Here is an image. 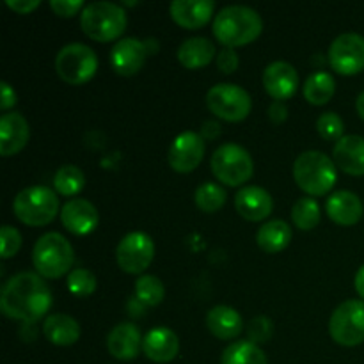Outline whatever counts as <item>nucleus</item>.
<instances>
[{
	"label": "nucleus",
	"instance_id": "obj_1",
	"mask_svg": "<svg viewBox=\"0 0 364 364\" xmlns=\"http://www.w3.org/2000/svg\"><path fill=\"white\" fill-rule=\"evenodd\" d=\"M52 291L39 274L20 272L9 277L0 291V309L7 318L34 323L48 313Z\"/></svg>",
	"mask_w": 364,
	"mask_h": 364
},
{
	"label": "nucleus",
	"instance_id": "obj_2",
	"mask_svg": "<svg viewBox=\"0 0 364 364\" xmlns=\"http://www.w3.org/2000/svg\"><path fill=\"white\" fill-rule=\"evenodd\" d=\"M263 31V20L249 6H228L213 20V36L228 48L249 45Z\"/></svg>",
	"mask_w": 364,
	"mask_h": 364
},
{
	"label": "nucleus",
	"instance_id": "obj_3",
	"mask_svg": "<svg viewBox=\"0 0 364 364\" xmlns=\"http://www.w3.org/2000/svg\"><path fill=\"white\" fill-rule=\"evenodd\" d=\"M294 178L299 187L308 194L323 196L336 185V164L326 153L309 149L295 159Z\"/></svg>",
	"mask_w": 364,
	"mask_h": 364
},
{
	"label": "nucleus",
	"instance_id": "obj_4",
	"mask_svg": "<svg viewBox=\"0 0 364 364\" xmlns=\"http://www.w3.org/2000/svg\"><path fill=\"white\" fill-rule=\"evenodd\" d=\"M128 23L127 11L114 2H92L82 9L80 27L96 41H112L119 38Z\"/></svg>",
	"mask_w": 364,
	"mask_h": 364
},
{
	"label": "nucleus",
	"instance_id": "obj_5",
	"mask_svg": "<svg viewBox=\"0 0 364 364\" xmlns=\"http://www.w3.org/2000/svg\"><path fill=\"white\" fill-rule=\"evenodd\" d=\"M32 262L39 276L57 279L70 272L73 265V247L63 235L50 231L36 242L32 249Z\"/></svg>",
	"mask_w": 364,
	"mask_h": 364
},
{
	"label": "nucleus",
	"instance_id": "obj_6",
	"mask_svg": "<svg viewBox=\"0 0 364 364\" xmlns=\"http://www.w3.org/2000/svg\"><path fill=\"white\" fill-rule=\"evenodd\" d=\"M14 215L28 226H45L55 219L59 212L57 194L48 187L34 185L27 187L14 198Z\"/></svg>",
	"mask_w": 364,
	"mask_h": 364
},
{
	"label": "nucleus",
	"instance_id": "obj_7",
	"mask_svg": "<svg viewBox=\"0 0 364 364\" xmlns=\"http://www.w3.org/2000/svg\"><path fill=\"white\" fill-rule=\"evenodd\" d=\"M210 166H212V173L215 174L217 180L228 187H238V185L245 183L247 180H251L252 173H255L252 156L249 155L247 149L242 148L237 142L220 144L213 151Z\"/></svg>",
	"mask_w": 364,
	"mask_h": 364
},
{
	"label": "nucleus",
	"instance_id": "obj_8",
	"mask_svg": "<svg viewBox=\"0 0 364 364\" xmlns=\"http://www.w3.org/2000/svg\"><path fill=\"white\" fill-rule=\"evenodd\" d=\"M96 70H98V57L95 50L84 43H70L57 52L55 71L68 84H85L95 77Z\"/></svg>",
	"mask_w": 364,
	"mask_h": 364
},
{
	"label": "nucleus",
	"instance_id": "obj_9",
	"mask_svg": "<svg viewBox=\"0 0 364 364\" xmlns=\"http://www.w3.org/2000/svg\"><path fill=\"white\" fill-rule=\"evenodd\" d=\"M206 105L210 112L215 114L217 117L224 121H237L245 119L251 112V96L244 87L237 84H217L208 89L206 92Z\"/></svg>",
	"mask_w": 364,
	"mask_h": 364
},
{
	"label": "nucleus",
	"instance_id": "obj_10",
	"mask_svg": "<svg viewBox=\"0 0 364 364\" xmlns=\"http://www.w3.org/2000/svg\"><path fill=\"white\" fill-rule=\"evenodd\" d=\"M329 333L338 345L355 347L364 341V301H345L334 309Z\"/></svg>",
	"mask_w": 364,
	"mask_h": 364
},
{
	"label": "nucleus",
	"instance_id": "obj_11",
	"mask_svg": "<svg viewBox=\"0 0 364 364\" xmlns=\"http://www.w3.org/2000/svg\"><path fill=\"white\" fill-rule=\"evenodd\" d=\"M155 244L151 237L142 231H134L121 238L116 249V258L127 274H142L153 262Z\"/></svg>",
	"mask_w": 364,
	"mask_h": 364
},
{
	"label": "nucleus",
	"instance_id": "obj_12",
	"mask_svg": "<svg viewBox=\"0 0 364 364\" xmlns=\"http://www.w3.org/2000/svg\"><path fill=\"white\" fill-rule=\"evenodd\" d=\"M329 63L340 75H358L364 70V36L340 34L329 46Z\"/></svg>",
	"mask_w": 364,
	"mask_h": 364
},
{
	"label": "nucleus",
	"instance_id": "obj_13",
	"mask_svg": "<svg viewBox=\"0 0 364 364\" xmlns=\"http://www.w3.org/2000/svg\"><path fill=\"white\" fill-rule=\"evenodd\" d=\"M205 137L198 132H181L169 148V166L176 173H192L205 156Z\"/></svg>",
	"mask_w": 364,
	"mask_h": 364
},
{
	"label": "nucleus",
	"instance_id": "obj_14",
	"mask_svg": "<svg viewBox=\"0 0 364 364\" xmlns=\"http://www.w3.org/2000/svg\"><path fill=\"white\" fill-rule=\"evenodd\" d=\"M151 52L149 43L141 41L137 38H123L110 50V64L116 73L123 75V77H132L144 66L146 57Z\"/></svg>",
	"mask_w": 364,
	"mask_h": 364
},
{
	"label": "nucleus",
	"instance_id": "obj_15",
	"mask_svg": "<svg viewBox=\"0 0 364 364\" xmlns=\"http://www.w3.org/2000/svg\"><path fill=\"white\" fill-rule=\"evenodd\" d=\"M263 85L276 102H283L297 91L299 73L287 60H274L263 71Z\"/></svg>",
	"mask_w": 364,
	"mask_h": 364
},
{
	"label": "nucleus",
	"instance_id": "obj_16",
	"mask_svg": "<svg viewBox=\"0 0 364 364\" xmlns=\"http://www.w3.org/2000/svg\"><path fill=\"white\" fill-rule=\"evenodd\" d=\"M64 228L73 235H89L100 223V213L91 201L84 198L70 199L60 210Z\"/></svg>",
	"mask_w": 364,
	"mask_h": 364
},
{
	"label": "nucleus",
	"instance_id": "obj_17",
	"mask_svg": "<svg viewBox=\"0 0 364 364\" xmlns=\"http://www.w3.org/2000/svg\"><path fill=\"white\" fill-rule=\"evenodd\" d=\"M141 329L132 322H123L114 327L107 336V348L110 355L119 361H132L137 358L142 350Z\"/></svg>",
	"mask_w": 364,
	"mask_h": 364
},
{
	"label": "nucleus",
	"instance_id": "obj_18",
	"mask_svg": "<svg viewBox=\"0 0 364 364\" xmlns=\"http://www.w3.org/2000/svg\"><path fill=\"white\" fill-rule=\"evenodd\" d=\"M235 206L237 212L240 213L244 219L252 220H263L272 213L274 210V199L270 192H267L263 187L258 185H247L242 187L235 196Z\"/></svg>",
	"mask_w": 364,
	"mask_h": 364
},
{
	"label": "nucleus",
	"instance_id": "obj_19",
	"mask_svg": "<svg viewBox=\"0 0 364 364\" xmlns=\"http://www.w3.org/2000/svg\"><path fill=\"white\" fill-rule=\"evenodd\" d=\"M31 137L28 121L20 112H7L0 117V155L11 156L25 148Z\"/></svg>",
	"mask_w": 364,
	"mask_h": 364
},
{
	"label": "nucleus",
	"instance_id": "obj_20",
	"mask_svg": "<svg viewBox=\"0 0 364 364\" xmlns=\"http://www.w3.org/2000/svg\"><path fill=\"white\" fill-rule=\"evenodd\" d=\"M180 341L169 327H155L148 331L142 341V352L153 363H171L178 355Z\"/></svg>",
	"mask_w": 364,
	"mask_h": 364
},
{
	"label": "nucleus",
	"instance_id": "obj_21",
	"mask_svg": "<svg viewBox=\"0 0 364 364\" xmlns=\"http://www.w3.org/2000/svg\"><path fill=\"white\" fill-rule=\"evenodd\" d=\"M215 2L213 0H174L169 6V13L178 25L185 28L203 27L212 18Z\"/></svg>",
	"mask_w": 364,
	"mask_h": 364
},
{
	"label": "nucleus",
	"instance_id": "obj_22",
	"mask_svg": "<svg viewBox=\"0 0 364 364\" xmlns=\"http://www.w3.org/2000/svg\"><path fill=\"white\" fill-rule=\"evenodd\" d=\"M336 167L350 176L364 174V137L361 135H343L333 149Z\"/></svg>",
	"mask_w": 364,
	"mask_h": 364
},
{
	"label": "nucleus",
	"instance_id": "obj_23",
	"mask_svg": "<svg viewBox=\"0 0 364 364\" xmlns=\"http://www.w3.org/2000/svg\"><path fill=\"white\" fill-rule=\"evenodd\" d=\"M327 215L341 226H354L361 220L364 213L363 201L350 191H336L326 201Z\"/></svg>",
	"mask_w": 364,
	"mask_h": 364
},
{
	"label": "nucleus",
	"instance_id": "obj_24",
	"mask_svg": "<svg viewBox=\"0 0 364 364\" xmlns=\"http://www.w3.org/2000/svg\"><path fill=\"white\" fill-rule=\"evenodd\" d=\"M43 333L52 345L70 347V345L77 343L80 338V326L73 316L66 315V313H53L45 318Z\"/></svg>",
	"mask_w": 364,
	"mask_h": 364
},
{
	"label": "nucleus",
	"instance_id": "obj_25",
	"mask_svg": "<svg viewBox=\"0 0 364 364\" xmlns=\"http://www.w3.org/2000/svg\"><path fill=\"white\" fill-rule=\"evenodd\" d=\"M206 326L219 340H233L244 329V320L237 309L230 306H215L206 315Z\"/></svg>",
	"mask_w": 364,
	"mask_h": 364
},
{
	"label": "nucleus",
	"instance_id": "obj_26",
	"mask_svg": "<svg viewBox=\"0 0 364 364\" xmlns=\"http://www.w3.org/2000/svg\"><path fill=\"white\" fill-rule=\"evenodd\" d=\"M213 57H215V45L203 36L185 39L178 48V60L188 70L206 66L212 63Z\"/></svg>",
	"mask_w": 364,
	"mask_h": 364
},
{
	"label": "nucleus",
	"instance_id": "obj_27",
	"mask_svg": "<svg viewBox=\"0 0 364 364\" xmlns=\"http://www.w3.org/2000/svg\"><path fill=\"white\" fill-rule=\"evenodd\" d=\"M291 237H294V233H291V228L288 226V223L274 219L259 228L258 233H256V242L265 252H279L288 247Z\"/></svg>",
	"mask_w": 364,
	"mask_h": 364
},
{
	"label": "nucleus",
	"instance_id": "obj_28",
	"mask_svg": "<svg viewBox=\"0 0 364 364\" xmlns=\"http://www.w3.org/2000/svg\"><path fill=\"white\" fill-rule=\"evenodd\" d=\"M336 91L334 77L327 71H315L304 84V96L313 105H326Z\"/></svg>",
	"mask_w": 364,
	"mask_h": 364
},
{
	"label": "nucleus",
	"instance_id": "obj_29",
	"mask_svg": "<svg viewBox=\"0 0 364 364\" xmlns=\"http://www.w3.org/2000/svg\"><path fill=\"white\" fill-rule=\"evenodd\" d=\"M220 364H269L265 352L251 341H235L224 348Z\"/></svg>",
	"mask_w": 364,
	"mask_h": 364
},
{
	"label": "nucleus",
	"instance_id": "obj_30",
	"mask_svg": "<svg viewBox=\"0 0 364 364\" xmlns=\"http://www.w3.org/2000/svg\"><path fill=\"white\" fill-rule=\"evenodd\" d=\"M53 185H55V191L59 194L75 196L84 188L85 174L80 167L73 166V164H66L55 173Z\"/></svg>",
	"mask_w": 364,
	"mask_h": 364
},
{
	"label": "nucleus",
	"instance_id": "obj_31",
	"mask_svg": "<svg viewBox=\"0 0 364 364\" xmlns=\"http://www.w3.org/2000/svg\"><path fill=\"white\" fill-rule=\"evenodd\" d=\"M166 297V288H164L162 281L156 276H149V274H142L135 283V299L141 302L142 306H156L164 301Z\"/></svg>",
	"mask_w": 364,
	"mask_h": 364
},
{
	"label": "nucleus",
	"instance_id": "obj_32",
	"mask_svg": "<svg viewBox=\"0 0 364 364\" xmlns=\"http://www.w3.org/2000/svg\"><path fill=\"white\" fill-rule=\"evenodd\" d=\"M226 198L228 196L224 187H220L219 183H213V181H206V183L199 185L194 194L198 208L206 213L217 212V210L223 208L224 203H226Z\"/></svg>",
	"mask_w": 364,
	"mask_h": 364
},
{
	"label": "nucleus",
	"instance_id": "obj_33",
	"mask_svg": "<svg viewBox=\"0 0 364 364\" xmlns=\"http://www.w3.org/2000/svg\"><path fill=\"white\" fill-rule=\"evenodd\" d=\"M291 219L294 224L302 231H309L316 228L320 223V206L316 199L313 198H301L295 201L294 208H291Z\"/></svg>",
	"mask_w": 364,
	"mask_h": 364
},
{
	"label": "nucleus",
	"instance_id": "obj_34",
	"mask_svg": "<svg viewBox=\"0 0 364 364\" xmlns=\"http://www.w3.org/2000/svg\"><path fill=\"white\" fill-rule=\"evenodd\" d=\"M68 290L75 297H87L96 290V276L87 269H75L68 276Z\"/></svg>",
	"mask_w": 364,
	"mask_h": 364
},
{
	"label": "nucleus",
	"instance_id": "obj_35",
	"mask_svg": "<svg viewBox=\"0 0 364 364\" xmlns=\"http://www.w3.org/2000/svg\"><path fill=\"white\" fill-rule=\"evenodd\" d=\"M316 130L326 141H340L343 137V119L336 112H323L316 119Z\"/></svg>",
	"mask_w": 364,
	"mask_h": 364
},
{
	"label": "nucleus",
	"instance_id": "obj_36",
	"mask_svg": "<svg viewBox=\"0 0 364 364\" xmlns=\"http://www.w3.org/2000/svg\"><path fill=\"white\" fill-rule=\"evenodd\" d=\"M272 333H274L272 320L267 318V316H263V315L252 318L251 323L247 326L249 341H251V343H255V345L267 343V341L272 338Z\"/></svg>",
	"mask_w": 364,
	"mask_h": 364
},
{
	"label": "nucleus",
	"instance_id": "obj_37",
	"mask_svg": "<svg viewBox=\"0 0 364 364\" xmlns=\"http://www.w3.org/2000/svg\"><path fill=\"white\" fill-rule=\"evenodd\" d=\"M0 240H2V244H0L2 245V258L7 259L20 251L21 235L16 228L9 226V224L2 226V230H0Z\"/></svg>",
	"mask_w": 364,
	"mask_h": 364
},
{
	"label": "nucleus",
	"instance_id": "obj_38",
	"mask_svg": "<svg viewBox=\"0 0 364 364\" xmlns=\"http://www.w3.org/2000/svg\"><path fill=\"white\" fill-rule=\"evenodd\" d=\"M50 7L53 9V13L59 14L63 18H70L73 14H77L78 11L84 7V2L82 0H52L50 2Z\"/></svg>",
	"mask_w": 364,
	"mask_h": 364
},
{
	"label": "nucleus",
	"instance_id": "obj_39",
	"mask_svg": "<svg viewBox=\"0 0 364 364\" xmlns=\"http://www.w3.org/2000/svg\"><path fill=\"white\" fill-rule=\"evenodd\" d=\"M217 66L223 73H233L235 70L238 68V53L235 52V48H228L224 46L220 50L219 57H217Z\"/></svg>",
	"mask_w": 364,
	"mask_h": 364
},
{
	"label": "nucleus",
	"instance_id": "obj_40",
	"mask_svg": "<svg viewBox=\"0 0 364 364\" xmlns=\"http://www.w3.org/2000/svg\"><path fill=\"white\" fill-rule=\"evenodd\" d=\"M7 6L20 14H28L39 6V0H6Z\"/></svg>",
	"mask_w": 364,
	"mask_h": 364
},
{
	"label": "nucleus",
	"instance_id": "obj_41",
	"mask_svg": "<svg viewBox=\"0 0 364 364\" xmlns=\"http://www.w3.org/2000/svg\"><path fill=\"white\" fill-rule=\"evenodd\" d=\"M0 87H2V100H0V109L7 110L16 103V92L11 87L7 82H0Z\"/></svg>",
	"mask_w": 364,
	"mask_h": 364
},
{
	"label": "nucleus",
	"instance_id": "obj_42",
	"mask_svg": "<svg viewBox=\"0 0 364 364\" xmlns=\"http://www.w3.org/2000/svg\"><path fill=\"white\" fill-rule=\"evenodd\" d=\"M288 116V109L284 105V102H276L274 100L272 105L269 107V117L274 121V123H283Z\"/></svg>",
	"mask_w": 364,
	"mask_h": 364
},
{
	"label": "nucleus",
	"instance_id": "obj_43",
	"mask_svg": "<svg viewBox=\"0 0 364 364\" xmlns=\"http://www.w3.org/2000/svg\"><path fill=\"white\" fill-rule=\"evenodd\" d=\"M354 287H355V290H358V294L364 299V265L358 270V274H355Z\"/></svg>",
	"mask_w": 364,
	"mask_h": 364
},
{
	"label": "nucleus",
	"instance_id": "obj_44",
	"mask_svg": "<svg viewBox=\"0 0 364 364\" xmlns=\"http://www.w3.org/2000/svg\"><path fill=\"white\" fill-rule=\"evenodd\" d=\"M355 109H358V114L361 116V119H364V91L355 100Z\"/></svg>",
	"mask_w": 364,
	"mask_h": 364
}]
</instances>
